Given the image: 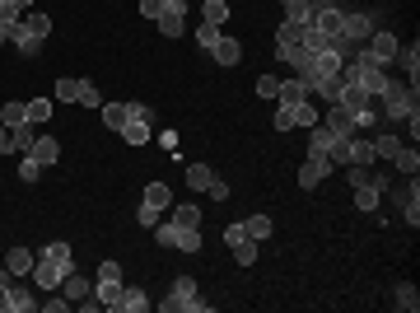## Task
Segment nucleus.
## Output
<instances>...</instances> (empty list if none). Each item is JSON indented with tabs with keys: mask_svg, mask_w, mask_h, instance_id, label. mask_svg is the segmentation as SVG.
Listing matches in <instances>:
<instances>
[{
	"mask_svg": "<svg viewBox=\"0 0 420 313\" xmlns=\"http://www.w3.org/2000/svg\"><path fill=\"white\" fill-rule=\"evenodd\" d=\"M378 112H383V122H411L416 117V89H411L407 79L387 75L383 94H378Z\"/></svg>",
	"mask_w": 420,
	"mask_h": 313,
	"instance_id": "f257e3e1",
	"label": "nucleus"
},
{
	"mask_svg": "<svg viewBox=\"0 0 420 313\" xmlns=\"http://www.w3.org/2000/svg\"><path fill=\"white\" fill-rule=\"evenodd\" d=\"M392 202L402 206V215H407V224L416 229V224H420V182H416V173H411V178L402 182V187H392Z\"/></svg>",
	"mask_w": 420,
	"mask_h": 313,
	"instance_id": "f03ea898",
	"label": "nucleus"
},
{
	"mask_svg": "<svg viewBox=\"0 0 420 313\" xmlns=\"http://www.w3.org/2000/svg\"><path fill=\"white\" fill-rule=\"evenodd\" d=\"M318 122L327 126L332 136H355V131H360V122H355V112H350V108H341V103H327V112H322Z\"/></svg>",
	"mask_w": 420,
	"mask_h": 313,
	"instance_id": "7ed1b4c3",
	"label": "nucleus"
},
{
	"mask_svg": "<svg viewBox=\"0 0 420 313\" xmlns=\"http://www.w3.org/2000/svg\"><path fill=\"white\" fill-rule=\"evenodd\" d=\"M397 38H392V33H387V28H374V33H369V43H365V52L369 56H374V61H378V66H392V56H397Z\"/></svg>",
	"mask_w": 420,
	"mask_h": 313,
	"instance_id": "20e7f679",
	"label": "nucleus"
},
{
	"mask_svg": "<svg viewBox=\"0 0 420 313\" xmlns=\"http://www.w3.org/2000/svg\"><path fill=\"white\" fill-rule=\"evenodd\" d=\"M122 276H99L94 280V300L103 304V309H112V313H122Z\"/></svg>",
	"mask_w": 420,
	"mask_h": 313,
	"instance_id": "39448f33",
	"label": "nucleus"
},
{
	"mask_svg": "<svg viewBox=\"0 0 420 313\" xmlns=\"http://www.w3.org/2000/svg\"><path fill=\"white\" fill-rule=\"evenodd\" d=\"M70 267H61V262H52V258H43L38 253V262H33V271L28 276H38V290H61V276H66Z\"/></svg>",
	"mask_w": 420,
	"mask_h": 313,
	"instance_id": "423d86ee",
	"label": "nucleus"
},
{
	"mask_svg": "<svg viewBox=\"0 0 420 313\" xmlns=\"http://www.w3.org/2000/svg\"><path fill=\"white\" fill-rule=\"evenodd\" d=\"M369 33H374V14H350V10H346V19H341V38H350L355 47H365V43H369Z\"/></svg>",
	"mask_w": 420,
	"mask_h": 313,
	"instance_id": "0eeeda50",
	"label": "nucleus"
},
{
	"mask_svg": "<svg viewBox=\"0 0 420 313\" xmlns=\"http://www.w3.org/2000/svg\"><path fill=\"white\" fill-rule=\"evenodd\" d=\"M309 94H313V84H309V79L289 75V79H280V89H276V103H285V108H299V103H309Z\"/></svg>",
	"mask_w": 420,
	"mask_h": 313,
	"instance_id": "6e6552de",
	"label": "nucleus"
},
{
	"mask_svg": "<svg viewBox=\"0 0 420 313\" xmlns=\"http://www.w3.org/2000/svg\"><path fill=\"white\" fill-rule=\"evenodd\" d=\"M327 173H332V164H327V159H304V164H299V187L304 192H313V187H322V178H327Z\"/></svg>",
	"mask_w": 420,
	"mask_h": 313,
	"instance_id": "1a4fd4ad",
	"label": "nucleus"
},
{
	"mask_svg": "<svg viewBox=\"0 0 420 313\" xmlns=\"http://www.w3.org/2000/svg\"><path fill=\"white\" fill-rule=\"evenodd\" d=\"M61 295H66L70 304H79V300H84V295H94V280H89V276H79V271L70 267L66 276H61Z\"/></svg>",
	"mask_w": 420,
	"mask_h": 313,
	"instance_id": "9d476101",
	"label": "nucleus"
},
{
	"mask_svg": "<svg viewBox=\"0 0 420 313\" xmlns=\"http://www.w3.org/2000/svg\"><path fill=\"white\" fill-rule=\"evenodd\" d=\"M392 61H397V66L407 70V84H411V89H416V79H420V47H416V43H402Z\"/></svg>",
	"mask_w": 420,
	"mask_h": 313,
	"instance_id": "9b49d317",
	"label": "nucleus"
},
{
	"mask_svg": "<svg viewBox=\"0 0 420 313\" xmlns=\"http://www.w3.org/2000/svg\"><path fill=\"white\" fill-rule=\"evenodd\" d=\"M5 313H38V295L28 285H10V300H5Z\"/></svg>",
	"mask_w": 420,
	"mask_h": 313,
	"instance_id": "f8f14e48",
	"label": "nucleus"
},
{
	"mask_svg": "<svg viewBox=\"0 0 420 313\" xmlns=\"http://www.w3.org/2000/svg\"><path fill=\"white\" fill-rule=\"evenodd\" d=\"M332 145H336V136L327 131L322 122L309 126V155H313V159H327V150H332Z\"/></svg>",
	"mask_w": 420,
	"mask_h": 313,
	"instance_id": "ddd939ff",
	"label": "nucleus"
},
{
	"mask_svg": "<svg viewBox=\"0 0 420 313\" xmlns=\"http://www.w3.org/2000/svg\"><path fill=\"white\" fill-rule=\"evenodd\" d=\"M103 126H108V131H122L126 122H131V103H103Z\"/></svg>",
	"mask_w": 420,
	"mask_h": 313,
	"instance_id": "4468645a",
	"label": "nucleus"
},
{
	"mask_svg": "<svg viewBox=\"0 0 420 313\" xmlns=\"http://www.w3.org/2000/svg\"><path fill=\"white\" fill-rule=\"evenodd\" d=\"M210 56H215L220 66H238V61H243V47H238V38H220V43L210 47Z\"/></svg>",
	"mask_w": 420,
	"mask_h": 313,
	"instance_id": "2eb2a0df",
	"label": "nucleus"
},
{
	"mask_svg": "<svg viewBox=\"0 0 420 313\" xmlns=\"http://www.w3.org/2000/svg\"><path fill=\"white\" fill-rule=\"evenodd\" d=\"M341 89H346V75H341V70H336V75H318V79H313V94H322L327 103L341 99Z\"/></svg>",
	"mask_w": 420,
	"mask_h": 313,
	"instance_id": "dca6fc26",
	"label": "nucleus"
},
{
	"mask_svg": "<svg viewBox=\"0 0 420 313\" xmlns=\"http://www.w3.org/2000/svg\"><path fill=\"white\" fill-rule=\"evenodd\" d=\"M117 136H122L126 145H150V117H131Z\"/></svg>",
	"mask_w": 420,
	"mask_h": 313,
	"instance_id": "f3484780",
	"label": "nucleus"
},
{
	"mask_svg": "<svg viewBox=\"0 0 420 313\" xmlns=\"http://www.w3.org/2000/svg\"><path fill=\"white\" fill-rule=\"evenodd\" d=\"M28 155H33L38 159V164H56V159H61V141H52V136H38V141H33V150H28Z\"/></svg>",
	"mask_w": 420,
	"mask_h": 313,
	"instance_id": "a211bd4d",
	"label": "nucleus"
},
{
	"mask_svg": "<svg viewBox=\"0 0 420 313\" xmlns=\"http://www.w3.org/2000/svg\"><path fill=\"white\" fill-rule=\"evenodd\" d=\"M374 136H360V131H355L350 136V164H374Z\"/></svg>",
	"mask_w": 420,
	"mask_h": 313,
	"instance_id": "6ab92c4d",
	"label": "nucleus"
},
{
	"mask_svg": "<svg viewBox=\"0 0 420 313\" xmlns=\"http://www.w3.org/2000/svg\"><path fill=\"white\" fill-rule=\"evenodd\" d=\"M38 141V126L33 122H23V126H10V150H19V155H28Z\"/></svg>",
	"mask_w": 420,
	"mask_h": 313,
	"instance_id": "aec40b11",
	"label": "nucleus"
},
{
	"mask_svg": "<svg viewBox=\"0 0 420 313\" xmlns=\"http://www.w3.org/2000/svg\"><path fill=\"white\" fill-rule=\"evenodd\" d=\"M336 103H341V108H350V112H365V108H369V94L360 89L355 79H346V89H341V99H336Z\"/></svg>",
	"mask_w": 420,
	"mask_h": 313,
	"instance_id": "412c9836",
	"label": "nucleus"
},
{
	"mask_svg": "<svg viewBox=\"0 0 420 313\" xmlns=\"http://www.w3.org/2000/svg\"><path fill=\"white\" fill-rule=\"evenodd\" d=\"M33 253H28V248H10V253H5V267L14 271V276H28V271H33Z\"/></svg>",
	"mask_w": 420,
	"mask_h": 313,
	"instance_id": "4be33fe9",
	"label": "nucleus"
},
{
	"mask_svg": "<svg viewBox=\"0 0 420 313\" xmlns=\"http://www.w3.org/2000/svg\"><path fill=\"white\" fill-rule=\"evenodd\" d=\"M243 224V234L248 238H257V243H266V238H271V229H276V224L266 220V215H248V220H238Z\"/></svg>",
	"mask_w": 420,
	"mask_h": 313,
	"instance_id": "5701e85b",
	"label": "nucleus"
},
{
	"mask_svg": "<svg viewBox=\"0 0 420 313\" xmlns=\"http://www.w3.org/2000/svg\"><path fill=\"white\" fill-rule=\"evenodd\" d=\"M19 28H28V33H33V38H47V33H52V19H47L43 10H23Z\"/></svg>",
	"mask_w": 420,
	"mask_h": 313,
	"instance_id": "b1692460",
	"label": "nucleus"
},
{
	"mask_svg": "<svg viewBox=\"0 0 420 313\" xmlns=\"http://www.w3.org/2000/svg\"><path fill=\"white\" fill-rule=\"evenodd\" d=\"M173 224L177 229H201V206H192V202L173 206Z\"/></svg>",
	"mask_w": 420,
	"mask_h": 313,
	"instance_id": "393cba45",
	"label": "nucleus"
},
{
	"mask_svg": "<svg viewBox=\"0 0 420 313\" xmlns=\"http://www.w3.org/2000/svg\"><path fill=\"white\" fill-rule=\"evenodd\" d=\"M201 23H229V0H206V5H201Z\"/></svg>",
	"mask_w": 420,
	"mask_h": 313,
	"instance_id": "a878e982",
	"label": "nucleus"
},
{
	"mask_svg": "<svg viewBox=\"0 0 420 313\" xmlns=\"http://www.w3.org/2000/svg\"><path fill=\"white\" fill-rule=\"evenodd\" d=\"M229 248H233V262H238V267H253L257 253H262V243H257V238H238V243H229Z\"/></svg>",
	"mask_w": 420,
	"mask_h": 313,
	"instance_id": "bb28decb",
	"label": "nucleus"
},
{
	"mask_svg": "<svg viewBox=\"0 0 420 313\" xmlns=\"http://www.w3.org/2000/svg\"><path fill=\"white\" fill-rule=\"evenodd\" d=\"M150 309V295L140 290V285H126L122 290V313H145Z\"/></svg>",
	"mask_w": 420,
	"mask_h": 313,
	"instance_id": "cd10ccee",
	"label": "nucleus"
},
{
	"mask_svg": "<svg viewBox=\"0 0 420 313\" xmlns=\"http://www.w3.org/2000/svg\"><path fill=\"white\" fill-rule=\"evenodd\" d=\"M155 23H159V33H164V38H182V33H187V19H182V14H173V10H164Z\"/></svg>",
	"mask_w": 420,
	"mask_h": 313,
	"instance_id": "c85d7f7f",
	"label": "nucleus"
},
{
	"mask_svg": "<svg viewBox=\"0 0 420 313\" xmlns=\"http://www.w3.org/2000/svg\"><path fill=\"white\" fill-rule=\"evenodd\" d=\"M210 182H215V168H210V164H192L187 168V187L192 192H206Z\"/></svg>",
	"mask_w": 420,
	"mask_h": 313,
	"instance_id": "c756f323",
	"label": "nucleus"
},
{
	"mask_svg": "<svg viewBox=\"0 0 420 313\" xmlns=\"http://www.w3.org/2000/svg\"><path fill=\"white\" fill-rule=\"evenodd\" d=\"M145 206H155V211H168V206H173V192H168L164 182H150V187H145Z\"/></svg>",
	"mask_w": 420,
	"mask_h": 313,
	"instance_id": "7c9ffc66",
	"label": "nucleus"
},
{
	"mask_svg": "<svg viewBox=\"0 0 420 313\" xmlns=\"http://www.w3.org/2000/svg\"><path fill=\"white\" fill-rule=\"evenodd\" d=\"M378 202H383V187H374V182L355 187V206H360V211H378Z\"/></svg>",
	"mask_w": 420,
	"mask_h": 313,
	"instance_id": "2f4dec72",
	"label": "nucleus"
},
{
	"mask_svg": "<svg viewBox=\"0 0 420 313\" xmlns=\"http://www.w3.org/2000/svg\"><path fill=\"white\" fill-rule=\"evenodd\" d=\"M14 47H19V56H38V52H43V38H33L28 28L14 23Z\"/></svg>",
	"mask_w": 420,
	"mask_h": 313,
	"instance_id": "473e14b6",
	"label": "nucleus"
},
{
	"mask_svg": "<svg viewBox=\"0 0 420 313\" xmlns=\"http://www.w3.org/2000/svg\"><path fill=\"white\" fill-rule=\"evenodd\" d=\"M75 103H84V108H103L99 84H94V79H79V84H75Z\"/></svg>",
	"mask_w": 420,
	"mask_h": 313,
	"instance_id": "72a5a7b5",
	"label": "nucleus"
},
{
	"mask_svg": "<svg viewBox=\"0 0 420 313\" xmlns=\"http://www.w3.org/2000/svg\"><path fill=\"white\" fill-rule=\"evenodd\" d=\"M392 304H397L402 313H416V309H420V295H416V285H397V290H392Z\"/></svg>",
	"mask_w": 420,
	"mask_h": 313,
	"instance_id": "f704fd0d",
	"label": "nucleus"
},
{
	"mask_svg": "<svg viewBox=\"0 0 420 313\" xmlns=\"http://www.w3.org/2000/svg\"><path fill=\"white\" fill-rule=\"evenodd\" d=\"M304 28H309V23H280V28H276V43L280 47H299V43H304Z\"/></svg>",
	"mask_w": 420,
	"mask_h": 313,
	"instance_id": "c9c22d12",
	"label": "nucleus"
},
{
	"mask_svg": "<svg viewBox=\"0 0 420 313\" xmlns=\"http://www.w3.org/2000/svg\"><path fill=\"white\" fill-rule=\"evenodd\" d=\"M397 150H402V141H397L392 131H378V136H374V155H378V159H392Z\"/></svg>",
	"mask_w": 420,
	"mask_h": 313,
	"instance_id": "e433bc0d",
	"label": "nucleus"
},
{
	"mask_svg": "<svg viewBox=\"0 0 420 313\" xmlns=\"http://www.w3.org/2000/svg\"><path fill=\"white\" fill-rule=\"evenodd\" d=\"M313 0H285V23H309Z\"/></svg>",
	"mask_w": 420,
	"mask_h": 313,
	"instance_id": "4c0bfd02",
	"label": "nucleus"
},
{
	"mask_svg": "<svg viewBox=\"0 0 420 313\" xmlns=\"http://www.w3.org/2000/svg\"><path fill=\"white\" fill-rule=\"evenodd\" d=\"M0 122L5 126H23L28 122V103H5V108H0Z\"/></svg>",
	"mask_w": 420,
	"mask_h": 313,
	"instance_id": "58836bf2",
	"label": "nucleus"
},
{
	"mask_svg": "<svg viewBox=\"0 0 420 313\" xmlns=\"http://www.w3.org/2000/svg\"><path fill=\"white\" fill-rule=\"evenodd\" d=\"M346 178H350V187H365V182H374V164H346Z\"/></svg>",
	"mask_w": 420,
	"mask_h": 313,
	"instance_id": "ea45409f",
	"label": "nucleus"
},
{
	"mask_svg": "<svg viewBox=\"0 0 420 313\" xmlns=\"http://www.w3.org/2000/svg\"><path fill=\"white\" fill-rule=\"evenodd\" d=\"M43 258L61 262V267H75V262H70V258H75V253H70V243H61V238H56V243H47V248H43Z\"/></svg>",
	"mask_w": 420,
	"mask_h": 313,
	"instance_id": "a19ab883",
	"label": "nucleus"
},
{
	"mask_svg": "<svg viewBox=\"0 0 420 313\" xmlns=\"http://www.w3.org/2000/svg\"><path fill=\"white\" fill-rule=\"evenodd\" d=\"M392 159H397V168H402V173H407V178H411V173H416V168H420V155H416V150H411V145H402V150H397V155H392Z\"/></svg>",
	"mask_w": 420,
	"mask_h": 313,
	"instance_id": "79ce46f5",
	"label": "nucleus"
},
{
	"mask_svg": "<svg viewBox=\"0 0 420 313\" xmlns=\"http://www.w3.org/2000/svg\"><path fill=\"white\" fill-rule=\"evenodd\" d=\"M220 38H224V28H220V23H201V28H197V43L206 47V52H210L215 43H220Z\"/></svg>",
	"mask_w": 420,
	"mask_h": 313,
	"instance_id": "37998d69",
	"label": "nucleus"
},
{
	"mask_svg": "<svg viewBox=\"0 0 420 313\" xmlns=\"http://www.w3.org/2000/svg\"><path fill=\"white\" fill-rule=\"evenodd\" d=\"M47 117H52V99H28V122H47Z\"/></svg>",
	"mask_w": 420,
	"mask_h": 313,
	"instance_id": "c03bdc74",
	"label": "nucleus"
},
{
	"mask_svg": "<svg viewBox=\"0 0 420 313\" xmlns=\"http://www.w3.org/2000/svg\"><path fill=\"white\" fill-rule=\"evenodd\" d=\"M177 248L182 253H201V229H177Z\"/></svg>",
	"mask_w": 420,
	"mask_h": 313,
	"instance_id": "a18cd8bd",
	"label": "nucleus"
},
{
	"mask_svg": "<svg viewBox=\"0 0 420 313\" xmlns=\"http://www.w3.org/2000/svg\"><path fill=\"white\" fill-rule=\"evenodd\" d=\"M155 243L159 248H177V224H155Z\"/></svg>",
	"mask_w": 420,
	"mask_h": 313,
	"instance_id": "49530a36",
	"label": "nucleus"
},
{
	"mask_svg": "<svg viewBox=\"0 0 420 313\" xmlns=\"http://www.w3.org/2000/svg\"><path fill=\"white\" fill-rule=\"evenodd\" d=\"M276 131H294V108H285V103H276Z\"/></svg>",
	"mask_w": 420,
	"mask_h": 313,
	"instance_id": "de8ad7c7",
	"label": "nucleus"
},
{
	"mask_svg": "<svg viewBox=\"0 0 420 313\" xmlns=\"http://www.w3.org/2000/svg\"><path fill=\"white\" fill-rule=\"evenodd\" d=\"M276 89H280L276 75H257V99H276Z\"/></svg>",
	"mask_w": 420,
	"mask_h": 313,
	"instance_id": "09e8293b",
	"label": "nucleus"
},
{
	"mask_svg": "<svg viewBox=\"0 0 420 313\" xmlns=\"http://www.w3.org/2000/svg\"><path fill=\"white\" fill-rule=\"evenodd\" d=\"M294 126H318V112H313V103H299V108H294Z\"/></svg>",
	"mask_w": 420,
	"mask_h": 313,
	"instance_id": "8fccbe9b",
	"label": "nucleus"
},
{
	"mask_svg": "<svg viewBox=\"0 0 420 313\" xmlns=\"http://www.w3.org/2000/svg\"><path fill=\"white\" fill-rule=\"evenodd\" d=\"M38 173H43V164H38L33 155H23V164H19V178H23V182H38Z\"/></svg>",
	"mask_w": 420,
	"mask_h": 313,
	"instance_id": "3c124183",
	"label": "nucleus"
},
{
	"mask_svg": "<svg viewBox=\"0 0 420 313\" xmlns=\"http://www.w3.org/2000/svg\"><path fill=\"white\" fill-rule=\"evenodd\" d=\"M159 215H164V211H155V206H145V202H140V211H136V220H140L145 229H155V224H159Z\"/></svg>",
	"mask_w": 420,
	"mask_h": 313,
	"instance_id": "603ef678",
	"label": "nucleus"
},
{
	"mask_svg": "<svg viewBox=\"0 0 420 313\" xmlns=\"http://www.w3.org/2000/svg\"><path fill=\"white\" fill-rule=\"evenodd\" d=\"M75 84H79V79H56V99H66V103H75Z\"/></svg>",
	"mask_w": 420,
	"mask_h": 313,
	"instance_id": "864d4df0",
	"label": "nucleus"
},
{
	"mask_svg": "<svg viewBox=\"0 0 420 313\" xmlns=\"http://www.w3.org/2000/svg\"><path fill=\"white\" fill-rule=\"evenodd\" d=\"M140 14H145L150 23H155L159 14H164V0H140Z\"/></svg>",
	"mask_w": 420,
	"mask_h": 313,
	"instance_id": "5fc2aeb1",
	"label": "nucleus"
},
{
	"mask_svg": "<svg viewBox=\"0 0 420 313\" xmlns=\"http://www.w3.org/2000/svg\"><path fill=\"white\" fill-rule=\"evenodd\" d=\"M294 56H299V47H280L276 43V61H280V66H294Z\"/></svg>",
	"mask_w": 420,
	"mask_h": 313,
	"instance_id": "6e6d98bb",
	"label": "nucleus"
},
{
	"mask_svg": "<svg viewBox=\"0 0 420 313\" xmlns=\"http://www.w3.org/2000/svg\"><path fill=\"white\" fill-rule=\"evenodd\" d=\"M43 309H47V313H66L70 300H66V295H61V300H43Z\"/></svg>",
	"mask_w": 420,
	"mask_h": 313,
	"instance_id": "4d7b16f0",
	"label": "nucleus"
},
{
	"mask_svg": "<svg viewBox=\"0 0 420 313\" xmlns=\"http://www.w3.org/2000/svg\"><path fill=\"white\" fill-rule=\"evenodd\" d=\"M238 238H248L243 224H224V243H238Z\"/></svg>",
	"mask_w": 420,
	"mask_h": 313,
	"instance_id": "13d9d810",
	"label": "nucleus"
},
{
	"mask_svg": "<svg viewBox=\"0 0 420 313\" xmlns=\"http://www.w3.org/2000/svg\"><path fill=\"white\" fill-rule=\"evenodd\" d=\"M206 192H210V197H215V202H224V197H229V187H224V182H220V178L210 182V187H206Z\"/></svg>",
	"mask_w": 420,
	"mask_h": 313,
	"instance_id": "bf43d9fd",
	"label": "nucleus"
},
{
	"mask_svg": "<svg viewBox=\"0 0 420 313\" xmlns=\"http://www.w3.org/2000/svg\"><path fill=\"white\" fill-rule=\"evenodd\" d=\"M0 150H10V126L0 122Z\"/></svg>",
	"mask_w": 420,
	"mask_h": 313,
	"instance_id": "052dcab7",
	"label": "nucleus"
},
{
	"mask_svg": "<svg viewBox=\"0 0 420 313\" xmlns=\"http://www.w3.org/2000/svg\"><path fill=\"white\" fill-rule=\"evenodd\" d=\"M14 38V23H0V43H10Z\"/></svg>",
	"mask_w": 420,
	"mask_h": 313,
	"instance_id": "680f3d73",
	"label": "nucleus"
},
{
	"mask_svg": "<svg viewBox=\"0 0 420 313\" xmlns=\"http://www.w3.org/2000/svg\"><path fill=\"white\" fill-rule=\"evenodd\" d=\"M14 5H19V10H33V0H14Z\"/></svg>",
	"mask_w": 420,
	"mask_h": 313,
	"instance_id": "e2e57ef3",
	"label": "nucleus"
},
{
	"mask_svg": "<svg viewBox=\"0 0 420 313\" xmlns=\"http://www.w3.org/2000/svg\"><path fill=\"white\" fill-rule=\"evenodd\" d=\"M280 5H285V0H280Z\"/></svg>",
	"mask_w": 420,
	"mask_h": 313,
	"instance_id": "0e129e2a",
	"label": "nucleus"
}]
</instances>
